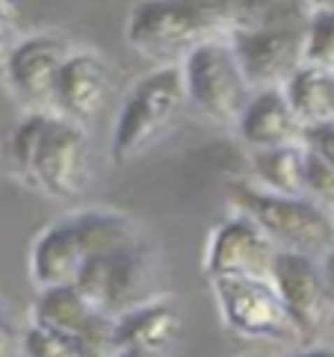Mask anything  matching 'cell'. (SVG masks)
<instances>
[{"mask_svg": "<svg viewBox=\"0 0 334 357\" xmlns=\"http://www.w3.org/2000/svg\"><path fill=\"white\" fill-rule=\"evenodd\" d=\"M225 195L231 210L252 215L278 248L319 260L334 248V215L314 198L281 195L249 181H228Z\"/></svg>", "mask_w": 334, "mask_h": 357, "instance_id": "3957f363", "label": "cell"}, {"mask_svg": "<svg viewBox=\"0 0 334 357\" xmlns=\"http://www.w3.org/2000/svg\"><path fill=\"white\" fill-rule=\"evenodd\" d=\"M184 104H187L184 71L175 62H163L157 71L136 80L119 109V119L112 124L110 160L131 162L143 157L145 151H151L172 130Z\"/></svg>", "mask_w": 334, "mask_h": 357, "instance_id": "277c9868", "label": "cell"}, {"mask_svg": "<svg viewBox=\"0 0 334 357\" xmlns=\"http://www.w3.org/2000/svg\"><path fill=\"white\" fill-rule=\"evenodd\" d=\"M307 62L334 71V9H314L307 21Z\"/></svg>", "mask_w": 334, "mask_h": 357, "instance_id": "ffe728a7", "label": "cell"}, {"mask_svg": "<svg viewBox=\"0 0 334 357\" xmlns=\"http://www.w3.org/2000/svg\"><path fill=\"white\" fill-rule=\"evenodd\" d=\"M86 257H89V248H86L80 225H77L74 215H66V219L48 225L36 236L30 251V278L38 289L71 284Z\"/></svg>", "mask_w": 334, "mask_h": 357, "instance_id": "5bb4252c", "label": "cell"}, {"mask_svg": "<svg viewBox=\"0 0 334 357\" xmlns=\"http://www.w3.org/2000/svg\"><path fill=\"white\" fill-rule=\"evenodd\" d=\"M68 54V45L57 33H33L15 42L6 66V80L21 104L30 109L54 107L57 77Z\"/></svg>", "mask_w": 334, "mask_h": 357, "instance_id": "7c38bea8", "label": "cell"}, {"mask_svg": "<svg viewBox=\"0 0 334 357\" xmlns=\"http://www.w3.org/2000/svg\"><path fill=\"white\" fill-rule=\"evenodd\" d=\"M12 47H15V39H12L9 24H0V77H6V66H9Z\"/></svg>", "mask_w": 334, "mask_h": 357, "instance_id": "cb8c5ba5", "label": "cell"}, {"mask_svg": "<svg viewBox=\"0 0 334 357\" xmlns=\"http://www.w3.org/2000/svg\"><path fill=\"white\" fill-rule=\"evenodd\" d=\"M74 284L98 310L110 316H122L124 310L157 298L154 296L157 269H154V257L145 248V242L89 254Z\"/></svg>", "mask_w": 334, "mask_h": 357, "instance_id": "52a82bcc", "label": "cell"}, {"mask_svg": "<svg viewBox=\"0 0 334 357\" xmlns=\"http://www.w3.org/2000/svg\"><path fill=\"white\" fill-rule=\"evenodd\" d=\"M24 334H18V325L12 319L6 301H0V357H15V351L21 349Z\"/></svg>", "mask_w": 334, "mask_h": 357, "instance_id": "603a6c76", "label": "cell"}, {"mask_svg": "<svg viewBox=\"0 0 334 357\" xmlns=\"http://www.w3.org/2000/svg\"><path fill=\"white\" fill-rule=\"evenodd\" d=\"M228 331L246 340L302 342L275 280L269 275H219L208 278Z\"/></svg>", "mask_w": 334, "mask_h": 357, "instance_id": "8992f818", "label": "cell"}, {"mask_svg": "<svg viewBox=\"0 0 334 357\" xmlns=\"http://www.w3.org/2000/svg\"><path fill=\"white\" fill-rule=\"evenodd\" d=\"M290 100L293 112L302 124H317L334 119V71L317 62H305L281 86Z\"/></svg>", "mask_w": 334, "mask_h": 357, "instance_id": "e0dca14e", "label": "cell"}, {"mask_svg": "<svg viewBox=\"0 0 334 357\" xmlns=\"http://www.w3.org/2000/svg\"><path fill=\"white\" fill-rule=\"evenodd\" d=\"M290 357H334V349L314 346V349H305V351H299V354H290Z\"/></svg>", "mask_w": 334, "mask_h": 357, "instance_id": "4316f807", "label": "cell"}, {"mask_svg": "<svg viewBox=\"0 0 334 357\" xmlns=\"http://www.w3.org/2000/svg\"><path fill=\"white\" fill-rule=\"evenodd\" d=\"M110 357H160V354H151V351H139V349H115Z\"/></svg>", "mask_w": 334, "mask_h": 357, "instance_id": "83f0119b", "label": "cell"}, {"mask_svg": "<svg viewBox=\"0 0 334 357\" xmlns=\"http://www.w3.org/2000/svg\"><path fill=\"white\" fill-rule=\"evenodd\" d=\"M181 331V313L172 301L151 298L115 316V349H139L166 354Z\"/></svg>", "mask_w": 334, "mask_h": 357, "instance_id": "2e32d148", "label": "cell"}, {"mask_svg": "<svg viewBox=\"0 0 334 357\" xmlns=\"http://www.w3.org/2000/svg\"><path fill=\"white\" fill-rule=\"evenodd\" d=\"M187 104L213 124H237L254 89L228 39L201 42L181 59Z\"/></svg>", "mask_w": 334, "mask_h": 357, "instance_id": "5b68a950", "label": "cell"}, {"mask_svg": "<svg viewBox=\"0 0 334 357\" xmlns=\"http://www.w3.org/2000/svg\"><path fill=\"white\" fill-rule=\"evenodd\" d=\"M278 245L266 231L246 213L228 215L210 234V245L204 254V275H269L273 278Z\"/></svg>", "mask_w": 334, "mask_h": 357, "instance_id": "8fae6325", "label": "cell"}, {"mask_svg": "<svg viewBox=\"0 0 334 357\" xmlns=\"http://www.w3.org/2000/svg\"><path fill=\"white\" fill-rule=\"evenodd\" d=\"M237 130L242 136V142H249L258 151V148L302 142L305 124L299 121L296 112H293L284 89L269 86V89H254L246 109H242L237 119Z\"/></svg>", "mask_w": 334, "mask_h": 357, "instance_id": "9a60e30c", "label": "cell"}, {"mask_svg": "<svg viewBox=\"0 0 334 357\" xmlns=\"http://www.w3.org/2000/svg\"><path fill=\"white\" fill-rule=\"evenodd\" d=\"M323 269H326V280H328V289H331V301H334V248L323 257Z\"/></svg>", "mask_w": 334, "mask_h": 357, "instance_id": "484cf974", "label": "cell"}, {"mask_svg": "<svg viewBox=\"0 0 334 357\" xmlns=\"http://www.w3.org/2000/svg\"><path fill=\"white\" fill-rule=\"evenodd\" d=\"M311 21V18H307ZM307 21H275L228 36L252 89L284 86L307 62Z\"/></svg>", "mask_w": 334, "mask_h": 357, "instance_id": "ba28073f", "label": "cell"}, {"mask_svg": "<svg viewBox=\"0 0 334 357\" xmlns=\"http://www.w3.org/2000/svg\"><path fill=\"white\" fill-rule=\"evenodd\" d=\"M302 145L311 151V154L323 157L326 162L334 165V119L317 121V124H305V130H302Z\"/></svg>", "mask_w": 334, "mask_h": 357, "instance_id": "7402d4cb", "label": "cell"}, {"mask_svg": "<svg viewBox=\"0 0 334 357\" xmlns=\"http://www.w3.org/2000/svg\"><path fill=\"white\" fill-rule=\"evenodd\" d=\"M21 15V0H0V24H12Z\"/></svg>", "mask_w": 334, "mask_h": 357, "instance_id": "d4e9b609", "label": "cell"}, {"mask_svg": "<svg viewBox=\"0 0 334 357\" xmlns=\"http://www.w3.org/2000/svg\"><path fill=\"white\" fill-rule=\"evenodd\" d=\"M21 349L27 357H92L80 342H74V340L62 337L45 325H36V322L24 331Z\"/></svg>", "mask_w": 334, "mask_h": 357, "instance_id": "d6986e66", "label": "cell"}, {"mask_svg": "<svg viewBox=\"0 0 334 357\" xmlns=\"http://www.w3.org/2000/svg\"><path fill=\"white\" fill-rule=\"evenodd\" d=\"M273 280L287 304L290 319L299 328L302 342L317 340L323 334L328 316L334 313L323 260L311 257V254L278 248L275 263H273Z\"/></svg>", "mask_w": 334, "mask_h": 357, "instance_id": "30bf717a", "label": "cell"}, {"mask_svg": "<svg viewBox=\"0 0 334 357\" xmlns=\"http://www.w3.org/2000/svg\"><path fill=\"white\" fill-rule=\"evenodd\" d=\"M254 177L263 189L281 195H305V169H307V148L302 142L258 148L252 157Z\"/></svg>", "mask_w": 334, "mask_h": 357, "instance_id": "ac0fdd59", "label": "cell"}, {"mask_svg": "<svg viewBox=\"0 0 334 357\" xmlns=\"http://www.w3.org/2000/svg\"><path fill=\"white\" fill-rule=\"evenodd\" d=\"M305 195L323 204L326 210L334 207V165L307 151V169H305Z\"/></svg>", "mask_w": 334, "mask_h": 357, "instance_id": "44dd1931", "label": "cell"}, {"mask_svg": "<svg viewBox=\"0 0 334 357\" xmlns=\"http://www.w3.org/2000/svg\"><path fill=\"white\" fill-rule=\"evenodd\" d=\"M110 98V66L92 50L68 54L54 89V109L71 121L89 124L101 116Z\"/></svg>", "mask_w": 334, "mask_h": 357, "instance_id": "4fadbf2b", "label": "cell"}, {"mask_svg": "<svg viewBox=\"0 0 334 357\" xmlns=\"http://www.w3.org/2000/svg\"><path fill=\"white\" fill-rule=\"evenodd\" d=\"M9 160L30 186L57 201L83 195L89 183V139L80 121L30 109L9 136Z\"/></svg>", "mask_w": 334, "mask_h": 357, "instance_id": "7a4b0ae2", "label": "cell"}, {"mask_svg": "<svg viewBox=\"0 0 334 357\" xmlns=\"http://www.w3.org/2000/svg\"><path fill=\"white\" fill-rule=\"evenodd\" d=\"M307 0H139L127 18V45L143 56L175 62L196 45L275 21H307Z\"/></svg>", "mask_w": 334, "mask_h": 357, "instance_id": "6da1fadb", "label": "cell"}, {"mask_svg": "<svg viewBox=\"0 0 334 357\" xmlns=\"http://www.w3.org/2000/svg\"><path fill=\"white\" fill-rule=\"evenodd\" d=\"M33 322L80 342L92 357H110L115 351V316L98 310L74 280L38 289Z\"/></svg>", "mask_w": 334, "mask_h": 357, "instance_id": "9c48e42d", "label": "cell"}, {"mask_svg": "<svg viewBox=\"0 0 334 357\" xmlns=\"http://www.w3.org/2000/svg\"><path fill=\"white\" fill-rule=\"evenodd\" d=\"M314 9H334V0H307Z\"/></svg>", "mask_w": 334, "mask_h": 357, "instance_id": "f1b7e54d", "label": "cell"}]
</instances>
